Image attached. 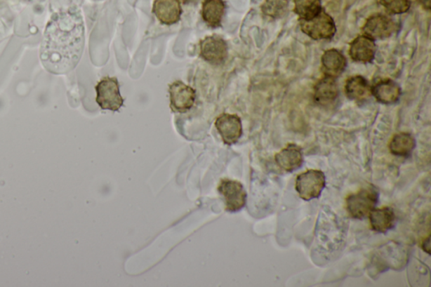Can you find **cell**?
<instances>
[{
  "instance_id": "1",
  "label": "cell",
  "mask_w": 431,
  "mask_h": 287,
  "mask_svg": "<svg viewBox=\"0 0 431 287\" xmlns=\"http://www.w3.org/2000/svg\"><path fill=\"white\" fill-rule=\"evenodd\" d=\"M84 46V29L69 12L53 15L46 25L40 58L53 74H65L77 66Z\"/></svg>"
},
{
  "instance_id": "2",
  "label": "cell",
  "mask_w": 431,
  "mask_h": 287,
  "mask_svg": "<svg viewBox=\"0 0 431 287\" xmlns=\"http://www.w3.org/2000/svg\"><path fill=\"white\" fill-rule=\"evenodd\" d=\"M379 200V192L373 185L362 188L360 191L350 194L346 198V210L354 219H364L376 208Z\"/></svg>"
},
{
  "instance_id": "3",
  "label": "cell",
  "mask_w": 431,
  "mask_h": 287,
  "mask_svg": "<svg viewBox=\"0 0 431 287\" xmlns=\"http://www.w3.org/2000/svg\"><path fill=\"white\" fill-rule=\"evenodd\" d=\"M326 185L324 173L319 170H308L298 175L296 179L295 189L301 199H317L322 194Z\"/></svg>"
},
{
  "instance_id": "4",
  "label": "cell",
  "mask_w": 431,
  "mask_h": 287,
  "mask_svg": "<svg viewBox=\"0 0 431 287\" xmlns=\"http://www.w3.org/2000/svg\"><path fill=\"white\" fill-rule=\"evenodd\" d=\"M302 32L312 39L329 40L335 36L337 32L335 20L324 10L310 20H300Z\"/></svg>"
},
{
  "instance_id": "5",
  "label": "cell",
  "mask_w": 431,
  "mask_h": 287,
  "mask_svg": "<svg viewBox=\"0 0 431 287\" xmlns=\"http://www.w3.org/2000/svg\"><path fill=\"white\" fill-rule=\"evenodd\" d=\"M96 102L102 109L118 112L124 107V100L120 93L117 78L105 77L95 87Z\"/></svg>"
},
{
  "instance_id": "6",
  "label": "cell",
  "mask_w": 431,
  "mask_h": 287,
  "mask_svg": "<svg viewBox=\"0 0 431 287\" xmlns=\"http://www.w3.org/2000/svg\"><path fill=\"white\" fill-rule=\"evenodd\" d=\"M218 191L225 203L227 212H239L246 205L247 192L239 181L223 179L220 181Z\"/></svg>"
},
{
  "instance_id": "7",
  "label": "cell",
  "mask_w": 431,
  "mask_h": 287,
  "mask_svg": "<svg viewBox=\"0 0 431 287\" xmlns=\"http://www.w3.org/2000/svg\"><path fill=\"white\" fill-rule=\"evenodd\" d=\"M228 54L227 41L221 36H206L200 42V56L214 66H221L226 62Z\"/></svg>"
},
{
  "instance_id": "8",
  "label": "cell",
  "mask_w": 431,
  "mask_h": 287,
  "mask_svg": "<svg viewBox=\"0 0 431 287\" xmlns=\"http://www.w3.org/2000/svg\"><path fill=\"white\" fill-rule=\"evenodd\" d=\"M398 29V24L391 17L377 14L371 15L366 20L362 28L363 35L373 41L383 40L390 37Z\"/></svg>"
},
{
  "instance_id": "9",
  "label": "cell",
  "mask_w": 431,
  "mask_h": 287,
  "mask_svg": "<svg viewBox=\"0 0 431 287\" xmlns=\"http://www.w3.org/2000/svg\"><path fill=\"white\" fill-rule=\"evenodd\" d=\"M171 108L173 112L185 113L193 107L196 101V91L183 81H175L168 87Z\"/></svg>"
},
{
  "instance_id": "10",
  "label": "cell",
  "mask_w": 431,
  "mask_h": 287,
  "mask_svg": "<svg viewBox=\"0 0 431 287\" xmlns=\"http://www.w3.org/2000/svg\"><path fill=\"white\" fill-rule=\"evenodd\" d=\"M215 126L227 145H235L242 137L243 126L239 116L223 113L216 120Z\"/></svg>"
},
{
  "instance_id": "11",
  "label": "cell",
  "mask_w": 431,
  "mask_h": 287,
  "mask_svg": "<svg viewBox=\"0 0 431 287\" xmlns=\"http://www.w3.org/2000/svg\"><path fill=\"white\" fill-rule=\"evenodd\" d=\"M339 87L335 78L324 75L314 86L315 102L322 107H329L339 98Z\"/></svg>"
},
{
  "instance_id": "12",
  "label": "cell",
  "mask_w": 431,
  "mask_h": 287,
  "mask_svg": "<svg viewBox=\"0 0 431 287\" xmlns=\"http://www.w3.org/2000/svg\"><path fill=\"white\" fill-rule=\"evenodd\" d=\"M349 53L354 62L370 63L377 53V45L371 38L359 36L350 44Z\"/></svg>"
},
{
  "instance_id": "13",
  "label": "cell",
  "mask_w": 431,
  "mask_h": 287,
  "mask_svg": "<svg viewBox=\"0 0 431 287\" xmlns=\"http://www.w3.org/2000/svg\"><path fill=\"white\" fill-rule=\"evenodd\" d=\"M153 13L164 25L176 24L183 14L179 0H154Z\"/></svg>"
},
{
  "instance_id": "14",
  "label": "cell",
  "mask_w": 431,
  "mask_h": 287,
  "mask_svg": "<svg viewBox=\"0 0 431 287\" xmlns=\"http://www.w3.org/2000/svg\"><path fill=\"white\" fill-rule=\"evenodd\" d=\"M303 153L297 145H287L274 156V161L281 170L293 172L301 168L303 164Z\"/></svg>"
},
{
  "instance_id": "15",
  "label": "cell",
  "mask_w": 431,
  "mask_h": 287,
  "mask_svg": "<svg viewBox=\"0 0 431 287\" xmlns=\"http://www.w3.org/2000/svg\"><path fill=\"white\" fill-rule=\"evenodd\" d=\"M371 92L378 102L392 105L398 102L402 91L398 84L391 79H381L371 86Z\"/></svg>"
},
{
  "instance_id": "16",
  "label": "cell",
  "mask_w": 431,
  "mask_h": 287,
  "mask_svg": "<svg viewBox=\"0 0 431 287\" xmlns=\"http://www.w3.org/2000/svg\"><path fill=\"white\" fill-rule=\"evenodd\" d=\"M321 62L324 74L335 79L343 74L347 66L344 54L337 49L327 50L323 54Z\"/></svg>"
},
{
  "instance_id": "17",
  "label": "cell",
  "mask_w": 431,
  "mask_h": 287,
  "mask_svg": "<svg viewBox=\"0 0 431 287\" xmlns=\"http://www.w3.org/2000/svg\"><path fill=\"white\" fill-rule=\"evenodd\" d=\"M345 91L346 96L357 103L365 102L373 96L371 84L361 75L348 79L345 83Z\"/></svg>"
},
{
  "instance_id": "18",
  "label": "cell",
  "mask_w": 431,
  "mask_h": 287,
  "mask_svg": "<svg viewBox=\"0 0 431 287\" xmlns=\"http://www.w3.org/2000/svg\"><path fill=\"white\" fill-rule=\"evenodd\" d=\"M371 229L379 234H386L394 229L397 218L394 209L390 206L374 208L369 214Z\"/></svg>"
},
{
  "instance_id": "19",
  "label": "cell",
  "mask_w": 431,
  "mask_h": 287,
  "mask_svg": "<svg viewBox=\"0 0 431 287\" xmlns=\"http://www.w3.org/2000/svg\"><path fill=\"white\" fill-rule=\"evenodd\" d=\"M226 4L223 0H205L202 4L201 15L206 25L211 28L221 27Z\"/></svg>"
},
{
  "instance_id": "20",
  "label": "cell",
  "mask_w": 431,
  "mask_h": 287,
  "mask_svg": "<svg viewBox=\"0 0 431 287\" xmlns=\"http://www.w3.org/2000/svg\"><path fill=\"white\" fill-rule=\"evenodd\" d=\"M416 141L411 133H400L394 135L390 143L392 154L398 157H409L415 150Z\"/></svg>"
},
{
  "instance_id": "21",
  "label": "cell",
  "mask_w": 431,
  "mask_h": 287,
  "mask_svg": "<svg viewBox=\"0 0 431 287\" xmlns=\"http://www.w3.org/2000/svg\"><path fill=\"white\" fill-rule=\"evenodd\" d=\"M324 10L321 0H294V12L300 20H310Z\"/></svg>"
},
{
  "instance_id": "22",
  "label": "cell",
  "mask_w": 431,
  "mask_h": 287,
  "mask_svg": "<svg viewBox=\"0 0 431 287\" xmlns=\"http://www.w3.org/2000/svg\"><path fill=\"white\" fill-rule=\"evenodd\" d=\"M289 8V0H265L262 13L270 19L277 20L285 16Z\"/></svg>"
},
{
  "instance_id": "23",
  "label": "cell",
  "mask_w": 431,
  "mask_h": 287,
  "mask_svg": "<svg viewBox=\"0 0 431 287\" xmlns=\"http://www.w3.org/2000/svg\"><path fill=\"white\" fill-rule=\"evenodd\" d=\"M379 3L392 15L404 14L411 7V0H379Z\"/></svg>"
},
{
  "instance_id": "24",
  "label": "cell",
  "mask_w": 431,
  "mask_h": 287,
  "mask_svg": "<svg viewBox=\"0 0 431 287\" xmlns=\"http://www.w3.org/2000/svg\"><path fill=\"white\" fill-rule=\"evenodd\" d=\"M420 4L425 10H430V0H419Z\"/></svg>"
},
{
  "instance_id": "25",
  "label": "cell",
  "mask_w": 431,
  "mask_h": 287,
  "mask_svg": "<svg viewBox=\"0 0 431 287\" xmlns=\"http://www.w3.org/2000/svg\"><path fill=\"white\" fill-rule=\"evenodd\" d=\"M180 2H183L185 4H197V2H199L200 0H179Z\"/></svg>"
}]
</instances>
